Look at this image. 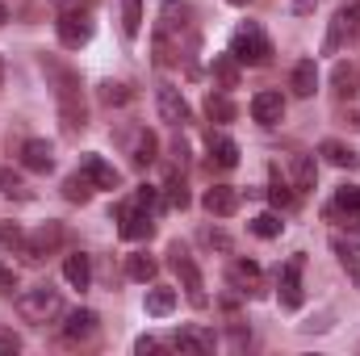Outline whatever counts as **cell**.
I'll return each mask as SVG.
<instances>
[{"mask_svg": "<svg viewBox=\"0 0 360 356\" xmlns=\"http://www.w3.org/2000/svg\"><path fill=\"white\" fill-rule=\"evenodd\" d=\"M197 46V34H193V8L184 0H164L160 4V17H155V30H151V51H155V63L168 68L176 63L180 51H193Z\"/></svg>", "mask_w": 360, "mask_h": 356, "instance_id": "1", "label": "cell"}, {"mask_svg": "<svg viewBox=\"0 0 360 356\" xmlns=\"http://www.w3.org/2000/svg\"><path fill=\"white\" fill-rule=\"evenodd\" d=\"M38 63H42L51 89H55L59 117H63V134H80V130L89 126V109H84V84H80V76H76L68 63H59L55 55H42Z\"/></svg>", "mask_w": 360, "mask_h": 356, "instance_id": "2", "label": "cell"}, {"mask_svg": "<svg viewBox=\"0 0 360 356\" xmlns=\"http://www.w3.org/2000/svg\"><path fill=\"white\" fill-rule=\"evenodd\" d=\"M17 314L25 323H34V327H46V323H55L63 314V298L51 285H34V289L17 293Z\"/></svg>", "mask_w": 360, "mask_h": 356, "instance_id": "3", "label": "cell"}, {"mask_svg": "<svg viewBox=\"0 0 360 356\" xmlns=\"http://www.w3.org/2000/svg\"><path fill=\"white\" fill-rule=\"evenodd\" d=\"M231 55H235L239 63H248V68H264L272 59L269 34H264L260 25H239V30L231 34Z\"/></svg>", "mask_w": 360, "mask_h": 356, "instance_id": "4", "label": "cell"}, {"mask_svg": "<svg viewBox=\"0 0 360 356\" xmlns=\"http://www.w3.org/2000/svg\"><path fill=\"white\" fill-rule=\"evenodd\" d=\"M168 265L176 268L180 285H184V298H188L197 310H205V306H210V298H205V281H201V268H197V260L188 256V248L172 243V248H168Z\"/></svg>", "mask_w": 360, "mask_h": 356, "instance_id": "5", "label": "cell"}, {"mask_svg": "<svg viewBox=\"0 0 360 356\" xmlns=\"http://www.w3.org/2000/svg\"><path fill=\"white\" fill-rule=\"evenodd\" d=\"M55 34L68 51H80L92 42V13L89 8H63L59 21H55Z\"/></svg>", "mask_w": 360, "mask_h": 356, "instance_id": "6", "label": "cell"}, {"mask_svg": "<svg viewBox=\"0 0 360 356\" xmlns=\"http://www.w3.org/2000/svg\"><path fill=\"white\" fill-rule=\"evenodd\" d=\"M360 38V4H344L327 30V42H323V55H335L344 51V42H356Z\"/></svg>", "mask_w": 360, "mask_h": 356, "instance_id": "7", "label": "cell"}, {"mask_svg": "<svg viewBox=\"0 0 360 356\" xmlns=\"http://www.w3.org/2000/svg\"><path fill=\"white\" fill-rule=\"evenodd\" d=\"M59 248H63V222H42L34 235H25V252L21 256L30 265H38L42 256H55Z\"/></svg>", "mask_w": 360, "mask_h": 356, "instance_id": "8", "label": "cell"}, {"mask_svg": "<svg viewBox=\"0 0 360 356\" xmlns=\"http://www.w3.org/2000/svg\"><path fill=\"white\" fill-rule=\"evenodd\" d=\"M151 231H155V222H151V210H143V205H134V201H126L122 210H117V235L122 239H151Z\"/></svg>", "mask_w": 360, "mask_h": 356, "instance_id": "9", "label": "cell"}, {"mask_svg": "<svg viewBox=\"0 0 360 356\" xmlns=\"http://www.w3.org/2000/svg\"><path fill=\"white\" fill-rule=\"evenodd\" d=\"M96 327H101V319H96V310H68L63 314V327H59V336H63V344H89L92 336H96Z\"/></svg>", "mask_w": 360, "mask_h": 356, "instance_id": "10", "label": "cell"}, {"mask_svg": "<svg viewBox=\"0 0 360 356\" xmlns=\"http://www.w3.org/2000/svg\"><path fill=\"white\" fill-rule=\"evenodd\" d=\"M302 256H293L289 265L281 268V281H276V293H281V306L285 310H297L302 302H306V293H302Z\"/></svg>", "mask_w": 360, "mask_h": 356, "instance_id": "11", "label": "cell"}, {"mask_svg": "<svg viewBox=\"0 0 360 356\" xmlns=\"http://www.w3.org/2000/svg\"><path fill=\"white\" fill-rule=\"evenodd\" d=\"M155 105H160V117L172 122V126H188V122H193L188 101H184L180 89H172V84H160V89H155Z\"/></svg>", "mask_w": 360, "mask_h": 356, "instance_id": "12", "label": "cell"}, {"mask_svg": "<svg viewBox=\"0 0 360 356\" xmlns=\"http://www.w3.org/2000/svg\"><path fill=\"white\" fill-rule=\"evenodd\" d=\"M252 117H256L260 126H281V122H285V96L272 92V89L256 92V96H252Z\"/></svg>", "mask_w": 360, "mask_h": 356, "instance_id": "13", "label": "cell"}, {"mask_svg": "<svg viewBox=\"0 0 360 356\" xmlns=\"http://www.w3.org/2000/svg\"><path fill=\"white\" fill-rule=\"evenodd\" d=\"M21 168L25 172H51L55 168V147L46 139H25L21 143Z\"/></svg>", "mask_w": 360, "mask_h": 356, "instance_id": "14", "label": "cell"}, {"mask_svg": "<svg viewBox=\"0 0 360 356\" xmlns=\"http://www.w3.org/2000/svg\"><path fill=\"white\" fill-rule=\"evenodd\" d=\"M126 151H130V164H134V168H147V164L160 160V139H155L147 126H139V130L130 134V147H126Z\"/></svg>", "mask_w": 360, "mask_h": 356, "instance_id": "15", "label": "cell"}, {"mask_svg": "<svg viewBox=\"0 0 360 356\" xmlns=\"http://www.w3.org/2000/svg\"><path fill=\"white\" fill-rule=\"evenodd\" d=\"M201 205H205L214 218H231V214L239 210V189H231V184H214V189H205Z\"/></svg>", "mask_w": 360, "mask_h": 356, "instance_id": "16", "label": "cell"}, {"mask_svg": "<svg viewBox=\"0 0 360 356\" xmlns=\"http://www.w3.org/2000/svg\"><path fill=\"white\" fill-rule=\"evenodd\" d=\"M80 172H84V177L92 180V189H117V184H122V177H117V168H113V164H105V160H101V155H80Z\"/></svg>", "mask_w": 360, "mask_h": 356, "instance_id": "17", "label": "cell"}, {"mask_svg": "<svg viewBox=\"0 0 360 356\" xmlns=\"http://www.w3.org/2000/svg\"><path fill=\"white\" fill-rule=\"evenodd\" d=\"M289 89H293V96H314V89H319V63L314 59H297L293 72H289Z\"/></svg>", "mask_w": 360, "mask_h": 356, "instance_id": "18", "label": "cell"}, {"mask_svg": "<svg viewBox=\"0 0 360 356\" xmlns=\"http://www.w3.org/2000/svg\"><path fill=\"white\" fill-rule=\"evenodd\" d=\"M63 281L72 285V289H89L92 285V265L84 252H72L68 260H63Z\"/></svg>", "mask_w": 360, "mask_h": 356, "instance_id": "19", "label": "cell"}, {"mask_svg": "<svg viewBox=\"0 0 360 356\" xmlns=\"http://www.w3.org/2000/svg\"><path fill=\"white\" fill-rule=\"evenodd\" d=\"M214 344L218 340L210 331H197V327H184L172 336V348H180V352H214Z\"/></svg>", "mask_w": 360, "mask_h": 356, "instance_id": "20", "label": "cell"}, {"mask_svg": "<svg viewBox=\"0 0 360 356\" xmlns=\"http://www.w3.org/2000/svg\"><path fill=\"white\" fill-rule=\"evenodd\" d=\"M289 172H293V189H297V193H310V189L319 184L314 155H293V160H289Z\"/></svg>", "mask_w": 360, "mask_h": 356, "instance_id": "21", "label": "cell"}, {"mask_svg": "<svg viewBox=\"0 0 360 356\" xmlns=\"http://www.w3.org/2000/svg\"><path fill=\"white\" fill-rule=\"evenodd\" d=\"M319 155H323L327 164H335V168H360V155L348 143H340V139H327V143L319 147Z\"/></svg>", "mask_w": 360, "mask_h": 356, "instance_id": "22", "label": "cell"}, {"mask_svg": "<svg viewBox=\"0 0 360 356\" xmlns=\"http://www.w3.org/2000/svg\"><path fill=\"white\" fill-rule=\"evenodd\" d=\"M331 84H335V96H340V101H348V96L360 92V72L352 63H335V68H331Z\"/></svg>", "mask_w": 360, "mask_h": 356, "instance_id": "23", "label": "cell"}, {"mask_svg": "<svg viewBox=\"0 0 360 356\" xmlns=\"http://www.w3.org/2000/svg\"><path fill=\"white\" fill-rule=\"evenodd\" d=\"M210 160L218 168H235L239 164V143L226 139V134H210Z\"/></svg>", "mask_w": 360, "mask_h": 356, "instance_id": "24", "label": "cell"}, {"mask_svg": "<svg viewBox=\"0 0 360 356\" xmlns=\"http://www.w3.org/2000/svg\"><path fill=\"white\" fill-rule=\"evenodd\" d=\"M260 281H264V272L256 260H235L231 265V285H243V293L252 289V293H260Z\"/></svg>", "mask_w": 360, "mask_h": 356, "instance_id": "25", "label": "cell"}, {"mask_svg": "<svg viewBox=\"0 0 360 356\" xmlns=\"http://www.w3.org/2000/svg\"><path fill=\"white\" fill-rule=\"evenodd\" d=\"M172 310H176V289H168V285H151V289H147V314L164 319V314H172Z\"/></svg>", "mask_w": 360, "mask_h": 356, "instance_id": "26", "label": "cell"}, {"mask_svg": "<svg viewBox=\"0 0 360 356\" xmlns=\"http://www.w3.org/2000/svg\"><path fill=\"white\" fill-rule=\"evenodd\" d=\"M155 272H160V265H155V256H147V252H134V256H126V276H130V281L147 285V281H151Z\"/></svg>", "mask_w": 360, "mask_h": 356, "instance_id": "27", "label": "cell"}, {"mask_svg": "<svg viewBox=\"0 0 360 356\" xmlns=\"http://www.w3.org/2000/svg\"><path fill=\"white\" fill-rule=\"evenodd\" d=\"M214 80L222 89H239V59L226 51V55H214Z\"/></svg>", "mask_w": 360, "mask_h": 356, "instance_id": "28", "label": "cell"}, {"mask_svg": "<svg viewBox=\"0 0 360 356\" xmlns=\"http://www.w3.org/2000/svg\"><path fill=\"white\" fill-rule=\"evenodd\" d=\"M205 117L210 122H235V101L226 92H210L205 96Z\"/></svg>", "mask_w": 360, "mask_h": 356, "instance_id": "29", "label": "cell"}, {"mask_svg": "<svg viewBox=\"0 0 360 356\" xmlns=\"http://www.w3.org/2000/svg\"><path fill=\"white\" fill-rule=\"evenodd\" d=\"M164 205H168V210H188V184H184L180 172H172L168 184H164Z\"/></svg>", "mask_w": 360, "mask_h": 356, "instance_id": "30", "label": "cell"}, {"mask_svg": "<svg viewBox=\"0 0 360 356\" xmlns=\"http://www.w3.org/2000/svg\"><path fill=\"white\" fill-rule=\"evenodd\" d=\"M63 197H68V201H76V205H89V201H92V180L84 177V172L68 177V180H63Z\"/></svg>", "mask_w": 360, "mask_h": 356, "instance_id": "31", "label": "cell"}, {"mask_svg": "<svg viewBox=\"0 0 360 356\" xmlns=\"http://www.w3.org/2000/svg\"><path fill=\"white\" fill-rule=\"evenodd\" d=\"M122 30H126V38L143 34V0H122Z\"/></svg>", "mask_w": 360, "mask_h": 356, "instance_id": "32", "label": "cell"}, {"mask_svg": "<svg viewBox=\"0 0 360 356\" xmlns=\"http://www.w3.org/2000/svg\"><path fill=\"white\" fill-rule=\"evenodd\" d=\"M269 201L276 205V210H293V205H297V189H289L285 180H281L276 172H272V184H269Z\"/></svg>", "mask_w": 360, "mask_h": 356, "instance_id": "33", "label": "cell"}, {"mask_svg": "<svg viewBox=\"0 0 360 356\" xmlns=\"http://www.w3.org/2000/svg\"><path fill=\"white\" fill-rule=\"evenodd\" d=\"M96 101H101V105H109V109H117V105H126V101H130V89H126V84H117V80H105V84H96Z\"/></svg>", "mask_w": 360, "mask_h": 356, "instance_id": "34", "label": "cell"}, {"mask_svg": "<svg viewBox=\"0 0 360 356\" xmlns=\"http://www.w3.org/2000/svg\"><path fill=\"white\" fill-rule=\"evenodd\" d=\"M281 231H285L281 214H256V218H252V235H260V239H276Z\"/></svg>", "mask_w": 360, "mask_h": 356, "instance_id": "35", "label": "cell"}, {"mask_svg": "<svg viewBox=\"0 0 360 356\" xmlns=\"http://www.w3.org/2000/svg\"><path fill=\"white\" fill-rule=\"evenodd\" d=\"M0 248H4V252H25V231H21L17 222H4V227H0Z\"/></svg>", "mask_w": 360, "mask_h": 356, "instance_id": "36", "label": "cell"}, {"mask_svg": "<svg viewBox=\"0 0 360 356\" xmlns=\"http://www.w3.org/2000/svg\"><path fill=\"white\" fill-rule=\"evenodd\" d=\"M335 210L360 214V184H344V189H335Z\"/></svg>", "mask_w": 360, "mask_h": 356, "instance_id": "37", "label": "cell"}, {"mask_svg": "<svg viewBox=\"0 0 360 356\" xmlns=\"http://www.w3.org/2000/svg\"><path fill=\"white\" fill-rule=\"evenodd\" d=\"M0 189H4L8 197H17V201H30V189H25V180L13 177V172H0Z\"/></svg>", "mask_w": 360, "mask_h": 356, "instance_id": "38", "label": "cell"}, {"mask_svg": "<svg viewBox=\"0 0 360 356\" xmlns=\"http://www.w3.org/2000/svg\"><path fill=\"white\" fill-rule=\"evenodd\" d=\"M331 248H335V252H344V248L360 252V227H352L348 235H344V231H335V235H331Z\"/></svg>", "mask_w": 360, "mask_h": 356, "instance_id": "39", "label": "cell"}, {"mask_svg": "<svg viewBox=\"0 0 360 356\" xmlns=\"http://www.w3.org/2000/svg\"><path fill=\"white\" fill-rule=\"evenodd\" d=\"M134 205H143V210H160V189H151V184H143L139 193H134Z\"/></svg>", "mask_w": 360, "mask_h": 356, "instance_id": "40", "label": "cell"}, {"mask_svg": "<svg viewBox=\"0 0 360 356\" xmlns=\"http://www.w3.org/2000/svg\"><path fill=\"white\" fill-rule=\"evenodd\" d=\"M340 256V265L348 268V276L356 281V289H360V252H352V248H344V252H335Z\"/></svg>", "mask_w": 360, "mask_h": 356, "instance_id": "41", "label": "cell"}, {"mask_svg": "<svg viewBox=\"0 0 360 356\" xmlns=\"http://www.w3.org/2000/svg\"><path fill=\"white\" fill-rule=\"evenodd\" d=\"M17 352H21V336L8 331V327H0V356H17Z\"/></svg>", "mask_w": 360, "mask_h": 356, "instance_id": "42", "label": "cell"}, {"mask_svg": "<svg viewBox=\"0 0 360 356\" xmlns=\"http://www.w3.org/2000/svg\"><path fill=\"white\" fill-rule=\"evenodd\" d=\"M201 243H210V248H218V252H231V239H226L222 231H201Z\"/></svg>", "mask_w": 360, "mask_h": 356, "instance_id": "43", "label": "cell"}, {"mask_svg": "<svg viewBox=\"0 0 360 356\" xmlns=\"http://www.w3.org/2000/svg\"><path fill=\"white\" fill-rule=\"evenodd\" d=\"M160 348H164V344H160L155 336H139V340H134V352H139V356H147V352H160Z\"/></svg>", "mask_w": 360, "mask_h": 356, "instance_id": "44", "label": "cell"}, {"mask_svg": "<svg viewBox=\"0 0 360 356\" xmlns=\"http://www.w3.org/2000/svg\"><path fill=\"white\" fill-rule=\"evenodd\" d=\"M0 289H4V293H13V289H17V272H13L8 265H0Z\"/></svg>", "mask_w": 360, "mask_h": 356, "instance_id": "45", "label": "cell"}, {"mask_svg": "<svg viewBox=\"0 0 360 356\" xmlns=\"http://www.w3.org/2000/svg\"><path fill=\"white\" fill-rule=\"evenodd\" d=\"M319 0H293V13H314Z\"/></svg>", "mask_w": 360, "mask_h": 356, "instance_id": "46", "label": "cell"}, {"mask_svg": "<svg viewBox=\"0 0 360 356\" xmlns=\"http://www.w3.org/2000/svg\"><path fill=\"white\" fill-rule=\"evenodd\" d=\"M4 21H8V8H4V4H0V25H4Z\"/></svg>", "mask_w": 360, "mask_h": 356, "instance_id": "47", "label": "cell"}, {"mask_svg": "<svg viewBox=\"0 0 360 356\" xmlns=\"http://www.w3.org/2000/svg\"><path fill=\"white\" fill-rule=\"evenodd\" d=\"M226 4H252V0H226Z\"/></svg>", "mask_w": 360, "mask_h": 356, "instance_id": "48", "label": "cell"}, {"mask_svg": "<svg viewBox=\"0 0 360 356\" xmlns=\"http://www.w3.org/2000/svg\"><path fill=\"white\" fill-rule=\"evenodd\" d=\"M0 84H4V59H0Z\"/></svg>", "mask_w": 360, "mask_h": 356, "instance_id": "49", "label": "cell"}, {"mask_svg": "<svg viewBox=\"0 0 360 356\" xmlns=\"http://www.w3.org/2000/svg\"><path fill=\"white\" fill-rule=\"evenodd\" d=\"M51 4H68V0H51Z\"/></svg>", "mask_w": 360, "mask_h": 356, "instance_id": "50", "label": "cell"}]
</instances>
